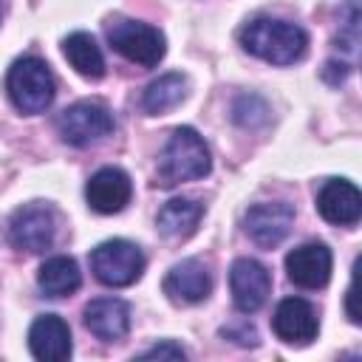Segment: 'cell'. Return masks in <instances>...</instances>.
Listing matches in <instances>:
<instances>
[{"mask_svg": "<svg viewBox=\"0 0 362 362\" xmlns=\"http://www.w3.org/2000/svg\"><path fill=\"white\" fill-rule=\"evenodd\" d=\"M331 249L317 240H308L286 255L288 280L300 288H322L331 277Z\"/></svg>", "mask_w": 362, "mask_h": 362, "instance_id": "obj_12", "label": "cell"}, {"mask_svg": "<svg viewBox=\"0 0 362 362\" xmlns=\"http://www.w3.org/2000/svg\"><path fill=\"white\" fill-rule=\"evenodd\" d=\"M201 215H204V206L198 201H192V198H173V201H167L158 209L156 226H158V232L164 238L181 240V238H189L195 232Z\"/></svg>", "mask_w": 362, "mask_h": 362, "instance_id": "obj_17", "label": "cell"}, {"mask_svg": "<svg viewBox=\"0 0 362 362\" xmlns=\"http://www.w3.org/2000/svg\"><path fill=\"white\" fill-rule=\"evenodd\" d=\"M212 167L209 147L192 127H178L167 139L161 156H158V184L175 187L184 181L204 178Z\"/></svg>", "mask_w": 362, "mask_h": 362, "instance_id": "obj_2", "label": "cell"}, {"mask_svg": "<svg viewBox=\"0 0 362 362\" xmlns=\"http://www.w3.org/2000/svg\"><path fill=\"white\" fill-rule=\"evenodd\" d=\"M184 96H187V79L181 74H164L144 88L141 107L150 116H161V113H170L173 107H178L184 102Z\"/></svg>", "mask_w": 362, "mask_h": 362, "instance_id": "obj_20", "label": "cell"}, {"mask_svg": "<svg viewBox=\"0 0 362 362\" xmlns=\"http://www.w3.org/2000/svg\"><path fill=\"white\" fill-rule=\"evenodd\" d=\"M229 288H232L235 308L240 314H255L266 305L272 291L269 269L252 257H238L229 269Z\"/></svg>", "mask_w": 362, "mask_h": 362, "instance_id": "obj_8", "label": "cell"}, {"mask_svg": "<svg viewBox=\"0 0 362 362\" xmlns=\"http://www.w3.org/2000/svg\"><path fill=\"white\" fill-rule=\"evenodd\" d=\"M57 130L65 144L90 147L113 133V113L99 102H76L59 113Z\"/></svg>", "mask_w": 362, "mask_h": 362, "instance_id": "obj_6", "label": "cell"}, {"mask_svg": "<svg viewBox=\"0 0 362 362\" xmlns=\"http://www.w3.org/2000/svg\"><path fill=\"white\" fill-rule=\"evenodd\" d=\"M62 54L71 62V68L85 79H99L105 74V57L96 45V40L85 31H74L62 40Z\"/></svg>", "mask_w": 362, "mask_h": 362, "instance_id": "obj_19", "label": "cell"}, {"mask_svg": "<svg viewBox=\"0 0 362 362\" xmlns=\"http://www.w3.org/2000/svg\"><path fill=\"white\" fill-rule=\"evenodd\" d=\"M272 328L277 334V339L288 342V345H305L317 337V311L308 300L303 297H286L277 303L274 317H272Z\"/></svg>", "mask_w": 362, "mask_h": 362, "instance_id": "obj_13", "label": "cell"}, {"mask_svg": "<svg viewBox=\"0 0 362 362\" xmlns=\"http://www.w3.org/2000/svg\"><path fill=\"white\" fill-rule=\"evenodd\" d=\"M291 223H294V209L283 201L255 204L243 215V229L260 249H274L277 243H283L286 235L291 232Z\"/></svg>", "mask_w": 362, "mask_h": 362, "instance_id": "obj_9", "label": "cell"}, {"mask_svg": "<svg viewBox=\"0 0 362 362\" xmlns=\"http://www.w3.org/2000/svg\"><path fill=\"white\" fill-rule=\"evenodd\" d=\"M54 238H57V215L48 204L34 201L14 209L8 221V240L14 249L40 255L54 246Z\"/></svg>", "mask_w": 362, "mask_h": 362, "instance_id": "obj_7", "label": "cell"}, {"mask_svg": "<svg viewBox=\"0 0 362 362\" xmlns=\"http://www.w3.org/2000/svg\"><path fill=\"white\" fill-rule=\"evenodd\" d=\"M28 348L40 362H65L71 356V328L57 314H42L28 328Z\"/></svg>", "mask_w": 362, "mask_h": 362, "instance_id": "obj_15", "label": "cell"}, {"mask_svg": "<svg viewBox=\"0 0 362 362\" xmlns=\"http://www.w3.org/2000/svg\"><path fill=\"white\" fill-rule=\"evenodd\" d=\"M240 45L272 65H294L297 59L305 57L308 48V34L288 23V20H274V17H257L240 28Z\"/></svg>", "mask_w": 362, "mask_h": 362, "instance_id": "obj_1", "label": "cell"}, {"mask_svg": "<svg viewBox=\"0 0 362 362\" xmlns=\"http://www.w3.org/2000/svg\"><path fill=\"white\" fill-rule=\"evenodd\" d=\"M90 272L102 286L124 288V286H133L141 277L144 255H141V249L136 243H130L124 238L102 240L90 252Z\"/></svg>", "mask_w": 362, "mask_h": 362, "instance_id": "obj_4", "label": "cell"}, {"mask_svg": "<svg viewBox=\"0 0 362 362\" xmlns=\"http://www.w3.org/2000/svg\"><path fill=\"white\" fill-rule=\"evenodd\" d=\"M130 195H133L130 175L124 170H119V167H102L85 184L88 206L93 212H99V215L122 212L130 204Z\"/></svg>", "mask_w": 362, "mask_h": 362, "instance_id": "obj_10", "label": "cell"}, {"mask_svg": "<svg viewBox=\"0 0 362 362\" xmlns=\"http://www.w3.org/2000/svg\"><path fill=\"white\" fill-rule=\"evenodd\" d=\"M6 90L20 113H42L54 102V76L40 57H20L11 62Z\"/></svg>", "mask_w": 362, "mask_h": 362, "instance_id": "obj_3", "label": "cell"}, {"mask_svg": "<svg viewBox=\"0 0 362 362\" xmlns=\"http://www.w3.org/2000/svg\"><path fill=\"white\" fill-rule=\"evenodd\" d=\"M226 339H235L238 345H257V331L249 325V322H240V325H226L221 331Z\"/></svg>", "mask_w": 362, "mask_h": 362, "instance_id": "obj_21", "label": "cell"}, {"mask_svg": "<svg viewBox=\"0 0 362 362\" xmlns=\"http://www.w3.org/2000/svg\"><path fill=\"white\" fill-rule=\"evenodd\" d=\"M37 286L45 297H68L82 286V274L74 257H48L37 272Z\"/></svg>", "mask_w": 362, "mask_h": 362, "instance_id": "obj_18", "label": "cell"}, {"mask_svg": "<svg viewBox=\"0 0 362 362\" xmlns=\"http://www.w3.org/2000/svg\"><path fill=\"white\" fill-rule=\"evenodd\" d=\"M161 288L170 297V303H175V305H195V303L209 297L212 274H209V269L201 260L189 257V260H181V263L170 266V272L164 274Z\"/></svg>", "mask_w": 362, "mask_h": 362, "instance_id": "obj_11", "label": "cell"}, {"mask_svg": "<svg viewBox=\"0 0 362 362\" xmlns=\"http://www.w3.org/2000/svg\"><path fill=\"white\" fill-rule=\"evenodd\" d=\"M317 212L337 226H354L362 215V195L345 178H328L317 192Z\"/></svg>", "mask_w": 362, "mask_h": 362, "instance_id": "obj_14", "label": "cell"}, {"mask_svg": "<svg viewBox=\"0 0 362 362\" xmlns=\"http://www.w3.org/2000/svg\"><path fill=\"white\" fill-rule=\"evenodd\" d=\"M141 356H144V359H184L187 354H184V348L175 345V342H158V345L147 348Z\"/></svg>", "mask_w": 362, "mask_h": 362, "instance_id": "obj_22", "label": "cell"}, {"mask_svg": "<svg viewBox=\"0 0 362 362\" xmlns=\"http://www.w3.org/2000/svg\"><path fill=\"white\" fill-rule=\"evenodd\" d=\"M107 42L113 45V51H119L124 59L144 65V68H156L164 59L167 42L164 34L147 23H136V20H119L107 28Z\"/></svg>", "mask_w": 362, "mask_h": 362, "instance_id": "obj_5", "label": "cell"}, {"mask_svg": "<svg viewBox=\"0 0 362 362\" xmlns=\"http://www.w3.org/2000/svg\"><path fill=\"white\" fill-rule=\"evenodd\" d=\"M356 269H359V260L354 263V277H351V286H348V294H345V311H348V320L354 325H359V320H362V314L356 308Z\"/></svg>", "mask_w": 362, "mask_h": 362, "instance_id": "obj_23", "label": "cell"}, {"mask_svg": "<svg viewBox=\"0 0 362 362\" xmlns=\"http://www.w3.org/2000/svg\"><path fill=\"white\" fill-rule=\"evenodd\" d=\"M82 320L93 337L105 342H116L130 331V305L119 297H96L85 305Z\"/></svg>", "mask_w": 362, "mask_h": 362, "instance_id": "obj_16", "label": "cell"}]
</instances>
